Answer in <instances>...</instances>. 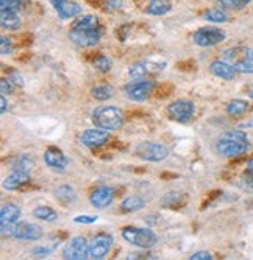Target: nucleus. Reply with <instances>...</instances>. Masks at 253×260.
I'll list each match as a JSON object with an SVG mask.
<instances>
[{
	"mask_svg": "<svg viewBox=\"0 0 253 260\" xmlns=\"http://www.w3.org/2000/svg\"><path fill=\"white\" fill-rule=\"evenodd\" d=\"M0 10L17 13L22 10V2L20 0H0Z\"/></svg>",
	"mask_w": 253,
	"mask_h": 260,
	"instance_id": "obj_31",
	"label": "nucleus"
},
{
	"mask_svg": "<svg viewBox=\"0 0 253 260\" xmlns=\"http://www.w3.org/2000/svg\"><path fill=\"white\" fill-rule=\"evenodd\" d=\"M49 2H50V4L53 5V8H55V7H58L61 2H64V0H49Z\"/></svg>",
	"mask_w": 253,
	"mask_h": 260,
	"instance_id": "obj_44",
	"label": "nucleus"
},
{
	"mask_svg": "<svg viewBox=\"0 0 253 260\" xmlns=\"http://www.w3.org/2000/svg\"><path fill=\"white\" fill-rule=\"evenodd\" d=\"M250 99H253V89L250 90Z\"/></svg>",
	"mask_w": 253,
	"mask_h": 260,
	"instance_id": "obj_45",
	"label": "nucleus"
},
{
	"mask_svg": "<svg viewBox=\"0 0 253 260\" xmlns=\"http://www.w3.org/2000/svg\"><path fill=\"white\" fill-rule=\"evenodd\" d=\"M144 206H146V201H144L141 197L133 195V197H128V198H125V200L122 201L121 209H122L124 212H128V214H131V212L141 210Z\"/></svg>",
	"mask_w": 253,
	"mask_h": 260,
	"instance_id": "obj_22",
	"label": "nucleus"
},
{
	"mask_svg": "<svg viewBox=\"0 0 253 260\" xmlns=\"http://www.w3.org/2000/svg\"><path fill=\"white\" fill-rule=\"evenodd\" d=\"M91 93H93V97L96 100H100V102H105V100H109L113 97L114 93V89L108 84H102V86H96L93 87V90H91Z\"/></svg>",
	"mask_w": 253,
	"mask_h": 260,
	"instance_id": "obj_26",
	"label": "nucleus"
},
{
	"mask_svg": "<svg viewBox=\"0 0 253 260\" xmlns=\"http://www.w3.org/2000/svg\"><path fill=\"white\" fill-rule=\"evenodd\" d=\"M122 5H124V0H105V8L111 11L121 10Z\"/></svg>",
	"mask_w": 253,
	"mask_h": 260,
	"instance_id": "obj_36",
	"label": "nucleus"
},
{
	"mask_svg": "<svg viewBox=\"0 0 253 260\" xmlns=\"http://www.w3.org/2000/svg\"><path fill=\"white\" fill-rule=\"evenodd\" d=\"M223 59L236 69V72L253 74V50L248 47H233L223 52Z\"/></svg>",
	"mask_w": 253,
	"mask_h": 260,
	"instance_id": "obj_3",
	"label": "nucleus"
},
{
	"mask_svg": "<svg viewBox=\"0 0 253 260\" xmlns=\"http://www.w3.org/2000/svg\"><path fill=\"white\" fill-rule=\"evenodd\" d=\"M32 254H33L35 257H38V258H42V257H49V254H50V249H49V248H41V246H38V248L32 249Z\"/></svg>",
	"mask_w": 253,
	"mask_h": 260,
	"instance_id": "obj_39",
	"label": "nucleus"
},
{
	"mask_svg": "<svg viewBox=\"0 0 253 260\" xmlns=\"http://www.w3.org/2000/svg\"><path fill=\"white\" fill-rule=\"evenodd\" d=\"M10 80H11L14 84H17V86H22V84H24V81H22V77H20L17 72H13L11 77H10Z\"/></svg>",
	"mask_w": 253,
	"mask_h": 260,
	"instance_id": "obj_41",
	"label": "nucleus"
},
{
	"mask_svg": "<svg viewBox=\"0 0 253 260\" xmlns=\"http://www.w3.org/2000/svg\"><path fill=\"white\" fill-rule=\"evenodd\" d=\"M93 122L97 128L113 131L122 126L124 117L121 109L114 106H100L93 112Z\"/></svg>",
	"mask_w": 253,
	"mask_h": 260,
	"instance_id": "obj_4",
	"label": "nucleus"
},
{
	"mask_svg": "<svg viewBox=\"0 0 253 260\" xmlns=\"http://www.w3.org/2000/svg\"><path fill=\"white\" fill-rule=\"evenodd\" d=\"M136 154L149 162H159V160L166 159L169 151L161 144H155V142H143V144L136 147Z\"/></svg>",
	"mask_w": 253,
	"mask_h": 260,
	"instance_id": "obj_7",
	"label": "nucleus"
},
{
	"mask_svg": "<svg viewBox=\"0 0 253 260\" xmlns=\"http://www.w3.org/2000/svg\"><path fill=\"white\" fill-rule=\"evenodd\" d=\"M109 139V133L106 129L102 128H96V129H86L81 134V144L89 147V148H97L105 145Z\"/></svg>",
	"mask_w": 253,
	"mask_h": 260,
	"instance_id": "obj_14",
	"label": "nucleus"
},
{
	"mask_svg": "<svg viewBox=\"0 0 253 260\" xmlns=\"http://www.w3.org/2000/svg\"><path fill=\"white\" fill-rule=\"evenodd\" d=\"M113 200H114V188L106 187V185L97 187L89 197L91 204H93L94 207H97V209H103V207L109 206L113 203Z\"/></svg>",
	"mask_w": 253,
	"mask_h": 260,
	"instance_id": "obj_15",
	"label": "nucleus"
},
{
	"mask_svg": "<svg viewBox=\"0 0 253 260\" xmlns=\"http://www.w3.org/2000/svg\"><path fill=\"white\" fill-rule=\"evenodd\" d=\"M33 167V160L30 159V156L22 154L19 156L14 162H13V170L14 172H30V169Z\"/></svg>",
	"mask_w": 253,
	"mask_h": 260,
	"instance_id": "obj_27",
	"label": "nucleus"
},
{
	"mask_svg": "<svg viewBox=\"0 0 253 260\" xmlns=\"http://www.w3.org/2000/svg\"><path fill=\"white\" fill-rule=\"evenodd\" d=\"M247 169H248V172H251V173H253V157L247 162Z\"/></svg>",
	"mask_w": 253,
	"mask_h": 260,
	"instance_id": "obj_43",
	"label": "nucleus"
},
{
	"mask_svg": "<svg viewBox=\"0 0 253 260\" xmlns=\"http://www.w3.org/2000/svg\"><path fill=\"white\" fill-rule=\"evenodd\" d=\"M248 103L244 102V100H233L230 102L228 106H227V112L228 115H233V117H239V115H244L247 111H248Z\"/></svg>",
	"mask_w": 253,
	"mask_h": 260,
	"instance_id": "obj_24",
	"label": "nucleus"
},
{
	"mask_svg": "<svg viewBox=\"0 0 253 260\" xmlns=\"http://www.w3.org/2000/svg\"><path fill=\"white\" fill-rule=\"evenodd\" d=\"M248 150V139L242 131H227L217 140V151L225 157H236Z\"/></svg>",
	"mask_w": 253,
	"mask_h": 260,
	"instance_id": "obj_2",
	"label": "nucleus"
},
{
	"mask_svg": "<svg viewBox=\"0 0 253 260\" xmlns=\"http://www.w3.org/2000/svg\"><path fill=\"white\" fill-rule=\"evenodd\" d=\"M0 105H2V108H0V111H2V114H4V112H7V99H5V95L0 97Z\"/></svg>",
	"mask_w": 253,
	"mask_h": 260,
	"instance_id": "obj_42",
	"label": "nucleus"
},
{
	"mask_svg": "<svg viewBox=\"0 0 253 260\" xmlns=\"http://www.w3.org/2000/svg\"><path fill=\"white\" fill-rule=\"evenodd\" d=\"M13 237L17 240H29V242H36L42 237V231L39 226L27 221H20L14 226L13 229Z\"/></svg>",
	"mask_w": 253,
	"mask_h": 260,
	"instance_id": "obj_13",
	"label": "nucleus"
},
{
	"mask_svg": "<svg viewBox=\"0 0 253 260\" xmlns=\"http://www.w3.org/2000/svg\"><path fill=\"white\" fill-rule=\"evenodd\" d=\"M167 112L177 122H188L195 112V105L189 100H177L169 105Z\"/></svg>",
	"mask_w": 253,
	"mask_h": 260,
	"instance_id": "obj_12",
	"label": "nucleus"
},
{
	"mask_svg": "<svg viewBox=\"0 0 253 260\" xmlns=\"http://www.w3.org/2000/svg\"><path fill=\"white\" fill-rule=\"evenodd\" d=\"M33 217L35 218H39V220H44V221H55L58 217H57V212L47 206H39L33 210Z\"/></svg>",
	"mask_w": 253,
	"mask_h": 260,
	"instance_id": "obj_25",
	"label": "nucleus"
},
{
	"mask_svg": "<svg viewBox=\"0 0 253 260\" xmlns=\"http://www.w3.org/2000/svg\"><path fill=\"white\" fill-rule=\"evenodd\" d=\"M203 19L205 20H208V22H227L228 16L223 10H219V8H213V10H208V11H205L203 14Z\"/></svg>",
	"mask_w": 253,
	"mask_h": 260,
	"instance_id": "obj_28",
	"label": "nucleus"
},
{
	"mask_svg": "<svg viewBox=\"0 0 253 260\" xmlns=\"http://www.w3.org/2000/svg\"><path fill=\"white\" fill-rule=\"evenodd\" d=\"M55 197L63 204H69V203H74L75 201V192H74V188L69 187V185L58 187L57 190H55Z\"/></svg>",
	"mask_w": 253,
	"mask_h": 260,
	"instance_id": "obj_23",
	"label": "nucleus"
},
{
	"mask_svg": "<svg viewBox=\"0 0 253 260\" xmlns=\"http://www.w3.org/2000/svg\"><path fill=\"white\" fill-rule=\"evenodd\" d=\"M225 39V33L219 28L208 27V28H200L194 35V42L199 47H213L220 44Z\"/></svg>",
	"mask_w": 253,
	"mask_h": 260,
	"instance_id": "obj_9",
	"label": "nucleus"
},
{
	"mask_svg": "<svg viewBox=\"0 0 253 260\" xmlns=\"http://www.w3.org/2000/svg\"><path fill=\"white\" fill-rule=\"evenodd\" d=\"M44 160L45 164L49 165L52 169H57V170H64L69 164V159L66 157V154L61 151V150H57V148H49L47 151L44 153Z\"/></svg>",
	"mask_w": 253,
	"mask_h": 260,
	"instance_id": "obj_16",
	"label": "nucleus"
},
{
	"mask_svg": "<svg viewBox=\"0 0 253 260\" xmlns=\"http://www.w3.org/2000/svg\"><path fill=\"white\" fill-rule=\"evenodd\" d=\"M29 182H30V175L27 172H13L10 176L5 178L4 188H7V190H17V188Z\"/></svg>",
	"mask_w": 253,
	"mask_h": 260,
	"instance_id": "obj_18",
	"label": "nucleus"
},
{
	"mask_svg": "<svg viewBox=\"0 0 253 260\" xmlns=\"http://www.w3.org/2000/svg\"><path fill=\"white\" fill-rule=\"evenodd\" d=\"M122 237L128 243H131L137 248H143V249H149V248L155 246V243H156V235L150 229H144V228H131V226L124 228Z\"/></svg>",
	"mask_w": 253,
	"mask_h": 260,
	"instance_id": "obj_5",
	"label": "nucleus"
},
{
	"mask_svg": "<svg viewBox=\"0 0 253 260\" xmlns=\"http://www.w3.org/2000/svg\"><path fill=\"white\" fill-rule=\"evenodd\" d=\"M94 67H96L97 70H100V72H109L111 67H113V61H111V58L102 55V56H99V58L94 61Z\"/></svg>",
	"mask_w": 253,
	"mask_h": 260,
	"instance_id": "obj_30",
	"label": "nucleus"
},
{
	"mask_svg": "<svg viewBox=\"0 0 253 260\" xmlns=\"http://www.w3.org/2000/svg\"><path fill=\"white\" fill-rule=\"evenodd\" d=\"M13 52V44H11V39H8L7 36H2V39H0V53H2L4 56L10 55Z\"/></svg>",
	"mask_w": 253,
	"mask_h": 260,
	"instance_id": "obj_33",
	"label": "nucleus"
},
{
	"mask_svg": "<svg viewBox=\"0 0 253 260\" xmlns=\"http://www.w3.org/2000/svg\"><path fill=\"white\" fill-rule=\"evenodd\" d=\"M13 84H14V83H13L10 78L0 81V90H2V95H7V93H11V92H13V89H14Z\"/></svg>",
	"mask_w": 253,
	"mask_h": 260,
	"instance_id": "obj_35",
	"label": "nucleus"
},
{
	"mask_svg": "<svg viewBox=\"0 0 253 260\" xmlns=\"http://www.w3.org/2000/svg\"><path fill=\"white\" fill-rule=\"evenodd\" d=\"M152 89H153L152 81L137 80V81H131L125 86V93L133 102H144L146 99H149V95L152 93Z\"/></svg>",
	"mask_w": 253,
	"mask_h": 260,
	"instance_id": "obj_11",
	"label": "nucleus"
},
{
	"mask_svg": "<svg viewBox=\"0 0 253 260\" xmlns=\"http://www.w3.org/2000/svg\"><path fill=\"white\" fill-rule=\"evenodd\" d=\"M210 70H211L213 75H216L217 78L227 80V81H232L236 77V69L233 66H230L228 62H225V61H214V62H211Z\"/></svg>",
	"mask_w": 253,
	"mask_h": 260,
	"instance_id": "obj_17",
	"label": "nucleus"
},
{
	"mask_svg": "<svg viewBox=\"0 0 253 260\" xmlns=\"http://www.w3.org/2000/svg\"><path fill=\"white\" fill-rule=\"evenodd\" d=\"M61 255L64 260H88V257L91 255L88 240L83 237V235L74 237L71 242L66 243Z\"/></svg>",
	"mask_w": 253,
	"mask_h": 260,
	"instance_id": "obj_6",
	"label": "nucleus"
},
{
	"mask_svg": "<svg viewBox=\"0 0 253 260\" xmlns=\"http://www.w3.org/2000/svg\"><path fill=\"white\" fill-rule=\"evenodd\" d=\"M242 184H244L245 188H248V190L253 192V173L247 170V173L242 176Z\"/></svg>",
	"mask_w": 253,
	"mask_h": 260,
	"instance_id": "obj_38",
	"label": "nucleus"
},
{
	"mask_svg": "<svg viewBox=\"0 0 253 260\" xmlns=\"http://www.w3.org/2000/svg\"><path fill=\"white\" fill-rule=\"evenodd\" d=\"M97 217H88V215H80L75 218V223H86V224H91V223H96Z\"/></svg>",
	"mask_w": 253,
	"mask_h": 260,
	"instance_id": "obj_40",
	"label": "nucleus"
},
{
	"mask_svg": "<svg viewBox=\"0 0 253 260\" xmlns=\"http://www.w3.org/2000/svg\"><path fill=\"white\" fill-rule=\"evenodd\" d=\"M0 23L2 27L7 30H19L20 28V19L17 13L7 11V10H0Z\"/></svg>",
	"mask_w": 253,
	"mask_h": 260,
	"instance_id": "obj_20",
	"label": "nucleus"
},
{
	"mask_svg": "<svg viewBox=\"0 0 253 260\" xmlns=\"http://www.w3.org/2000/svg\"><path fill=\"white\" fill-rule=\"evenodd\" d=\"M127 260H155L150 252H131L127 255Z\"/></svg>",
	"mask_w": 253,
	"mask_h": 260,
	"instance_id": "obj_34",
	"label": "nucleus"
},
{
	"mask_svg": "<svg viewBox=\"0 0 253 260\" xmlns=\"http://www.w3.org/2000/svg\"><path fill=\"white\" fill-rule=\"evenodd\" d=\"M219 2L225 8H244L251 0H219Z\"/></svg>",
	"mask_w": 253,
	"mask_h": 260,
	"instance_id": "obj_32",
	"label": "nucleus"
},
{
	"mask_svg": "<svg viewBox=\"0 0 253 260\" xmlns=\"http://www.w3.org/2000/svg\"><path fill=\"white\" fill-rule=\"evenodd\" d=\"M189 260H214V258L208 251H199V252L192 254Z\"/></svg>",
	"mask_w": 253,
	"mask_h": 260,
	"instance_id": "obj_37",
	"label": "nucleus"
},
{
	"mask_svg": "<svg viewBox=\"0 0 253 260\" xmlns=\"http://www.w3.org/2000/svg\"><path fill=\"white\" fill-rule=\"evenodd\" d=\"M149 69H147V64L146 62H137L134 66L130 67L128 70V75L134 80H144V77L147 75Z\"/></svg>",
	"mask_w": 253,
	"mask_h": 260,
	"instance_id": "obj_29",
	"label": "nucleus"
},
{
	"mask_svg": "<svg viewBox=\"0 0 253 260\" xmlns=\"http://www.w3.org/2000/svg\"><path fill=\"white\" fill-rule=\"evenodd\" d=\"M55 10L58 11L61 19H72L81 13V7L77 2H69V0L61 2L58 7H55Z\"/></svg>",
	"mask_w": 253,
	"mask_h": 260,
	"instance_id": "obj_19",
	"label": "nucleus"
},
{
	"mask_svg": "<svg viewBox=\"0 0 253 260\" xmlns=\"http://www.w3.org/2000/svg\"><path fill=\"white\" fill-rule=\"evenodd\" d=\"M69 38L80 47H93L102 38V27L96 16H83L72 23Z\"/></svg>",
	"mask_w": 253,
	"mask_h": 260,
	"instance_id": "obj_1",
	"label": "nucleus"
},
{
	"mask_svg": "<svg viewBox=\"0 0 253 260\" xmlns=\"http://www.w3.org/2000/svg\"><path fill=\"white\" fill-rule=\"evenodd\" d=\"M251 125H253V120H251Z\"/></svg>",
	"mask_w": 253,
	"mask_h": 260,
	"instance_id": "obj_46",
	"label": "nucleus"
},
{
	"mask_svg": "<svg viewBox=\"0 0 253 260\" xmlns=\"http://www.w3.org/2000/svg\"><path fill=\"white\" fill-rule=\"evenodd\" d=\"M113 246V237L109 234H97L89 245V252L91 258L94 260H102L108 255Z\"/></svg>",
	"mask_w": 253,
	"mask_h": 260,
	"instance_id": "obj_10",
	"label": "nucleus"
},
{
	"mask_svg": "<svg viewBox=\"0 0 253 260\" xmlns=\"http://www.w3.org/2000/svg\"><path fill=\"white\" fill-rule=\"evenodd\" d=\"M20 218V209L13 204V203H7L0 209V224H2V235H13V229L14 226L19 223Z\"/></svg>",
	"mask_w": 253,
	"mask_h": 260,
	"instance_id": "obj_8",
	"label": "nucleus"
},
{
	"mask_svg": "<svg viewBox=\"0 0 253 260\" xmlns=\"http://www.w3.org/2000/svg\"><path fill=\"white\" fill-rule=\"evenodd\" d=\"M171 8H172V5H171V2H167V0H149L146 11L153 16H163V14L169 13Z\"/></svg>",
	"mask_w": 253,
	"mask_h": 260,
	"instance_id": "obj_21",
	"label": "nucleus"
}]
</instances>
